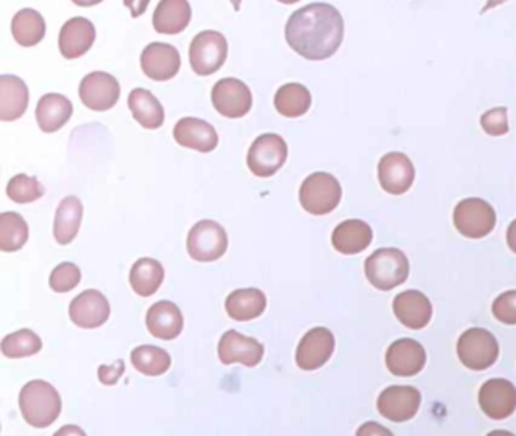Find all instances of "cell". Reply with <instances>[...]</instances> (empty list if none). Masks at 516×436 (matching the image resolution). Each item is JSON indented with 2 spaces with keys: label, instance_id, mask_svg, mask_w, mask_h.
Returning <instances> with one entry per match:
<instances>
[{
  "label": "cell",
  "instance_id": "cell-34",
  "mask_svg": "<svg viewBox=\"0 0 516 436\" xmlns=\"http://www.w3.org/2000/svg\"><path fill=\"white\" fill-rule=\"evenodd\" d=\"M29 238L28 223L17 212L0 214V250L17 252L25 246Z\"/></svg>",
  "mask_w": 516,
  "mask_h": 436
},
{
  "label": "cell",
  "instance_id": "cell-25",
  "mask_svg": "<svg viewBox=\"0 0 516 436\" xmlns=\"http://www.w3.org/2000/svg\"><path fill=\"white\" fill-rule=\"evenodd\" d=\"M73 116V105L63 94H44L37 103L35 117L38 126L46 134L60 131Z\"/></svg>",
  "mask_w": 516,
  "mask_h": 436
},
{
  "label": "cell",
  "instance_id": "cell-27",
  "mask_svg": "<svg viewBox=\"0 0 516 436\" xmlns=\"http://www.w3.org/2000/svg\"><path fill=\"white\" fill-rule=\"evenodd\" d=\"M373 241L370 225L362 220H346L336 226L332 234V244L342 255H358Z\"/></svg>",
  "mask_w": 516,
  "mask_h": 436
},
{
  "label": "cell",
  "instance_id": "cell-23",
  "mask_svg": "<svg viewBox=\"0 0 516 436\" xmlns=\"http://www.w3.org/2000/svg\"><path fill=\"white\" fill-rule=\"evenodd\" d=\"M173 135L182 147L197 150V152L209 153L218 146V134L214 126L194 117L179 120L173 129Z\"/></svg>",
  "mask_w": 516,
  "mask_h": 436
},
{
  "label": "cell",
  "instance_id": "cell-43",
  "mask_svg": "<svg viewBox=\"0 0 516 436\" xmlns=\"http://www.w3.org/2000/svg\"><path fill=\"white\" fill-rule=\"evenodd\" d=\"M359 435H362V433H370V435H373V433H391L388 429H383V427H380L377 423H367L365 424L362 429L358 430Z\"/></svg>",
  "mask_w": 516,
  "mask_h": 436
},
{
  "label": "cell",
  "instance_id": "cell-29",
  "mask_svg": "<svg viewBox=\"0 0 516 436\" xmlns=\"http://www.w3.org/2000/svg\"><path fill=\"white\" fill-rule=\"evenodd\" d=\"M132 116L143 128L155 131L164 125L165 113L161 102L144 88H135L128 97Z\"/></svg>",
  "mask_w": 516,
  "mask_h": 436
},
{
  "label": "cell",
  "instance_id": "cell-11",
  "mask_svg": "<svg viewBox=\"0 0 516 436\" xmlns=\"http://www.w3.org/2000/svg\"><path fill=\"white\" fill-rule=\"evenodd\" d=\"M79 97L88 109L103 113L114 108L119 102V81L109 73H88L79 85Z\"/></svg>",
  "mask_w": 516,
  "mask_h": 436
},
{
  "label": "cell",
  "instance_id": "cell-36",
  "mask_svg": "<svg viewBox=\"0 0 516 436\" xmlns=\"http://www.w3.org/2000/svg\"><path fill=\"white\" fill-rule=\"evenodd\" d=\"M2 353L7 358L20 359L37 355L43 349L41 338L29 329L14 332L2 340Z\"/></svg>",
  "mask_w": 516,
  "mask_h": 436
},
{
  "label": "cell",
  "instance_id": "cell-46",
  "mask_svg": "<svg viewBox=\"0 0 516 436\" xmlns=\"http://www.w3.org/2000/svg\"><path fill=\"white\" fill-rule=\"evenodd\" d=\"M507 0H488V4L485 5V8L482 10V14L488 13L492 8H497L498 5L504 4Z\"/></svg>",
  "mask_w": 516,
  "mask_h": 436
},
{
  "label": "cell",
  "instance_id": "cell-32",
  "mask_svg": "<svg viewBox=\"0 0 516 436\" xmlns=\"http://www.w3.org/2000/svg\"><path fill=\"white\" fill-rule=\"evenodd\" d=\"M14 40L23 47H34L46 35V22L38 11L25 8L13 17L11 22Z\"/></svg>",
  "mask_w": 516,
  "mask_h": 436
},
{
  "label": "cell",
  "instance_id": "cell-18",
  "mask_svg": "<svg viewBox=\"0 0 516 436\" xmlns=\"http://www.w3.org/2000/svg\"><path fill=\"white\" fill-rule=\"evenodd\" d=\"M427 355L418 341L403 338L389 346L386 352V367L394 376L412 377L426 365Z\"/></svg>",
  "mask_w": 516,
  "mask_h": 436
},
{
  "label": "cell",
  "instance_id": "cell-17",
  "mask_svg": "<svg viewBox=\"0 0 516 436\" xmlns=\"http://www.w3.org/2000/svg\"><path fill=\"white\" fill-rule=\"evenodd\" d=\"M479 405L492 420L510 417L516 409L515 385L506 379L488 380L480 388Z\"/></svg>",
  "mask_w": 516,
  "mask_h": 436
},
{
  "label": "cell",
  "instance_id": "cell-16",
  "mask_svg": "<svg viewBox=\"0 0 516 436\" xmlns=\"http://www.w3.org/2000/svg\"><path fill=\"white\" fill-rule=\"evenodd\" d=\"M264 352V346L258 340L246 337L234 329L227 331L218 344V358L224 365L238 362L246 367H256L264 358Z\"/></svg>",
  "mask_w": 516,
  "mask_h": 436
},
{
  "label": "cell",
  "instance_id": "cell-19",
  "mask_svg": "<svg viewBox=\"0 0 516 436\" xmlns=\"http://www.w3.org/2000/svg\"><path fill=\"white\" fill-rule=\"evenodd\" d=\"M70 318L82 329H97L108 321L111 306L100 291L87 290L70 303Z\"/></svg>",
  "mask_w": 516,
  "mask_h": 436
},
{
  "label": "cell",
  "instance_id": "cell-22",
  "mask_svg": "<svg viewBox=\"0 0 516 436\" xmlns=\"http://www.w3.org/2000/svg\"><path fill=\"white\" fill-rule=\"evenodd\" d=\"M147 329L158 340L171 341L184 329V315L176 303L161 300L150 306L146 317Z\"/></svg>",
  "mask_w": 516,
  "mask_h": 436
},
{
  "label": "cell",
  "instance_id": "cell-10",
  "mask_svg": "<svg viewBox=\"0 0 516 436\" xmlns=\"http://www.w3.org/2000/svg\"><path fill=\"white\" fill-rule=\"evenodd\" d=\"M212 103L227 119H241L250 113L253 96L250 88L237 78H224L212 88Z\"/></svg>",
  "mask_w": 516,
  "mask_h": 436
},
{
  "label": "cell",
  "instance_id": "cell-41",
  "mask_svg": "<svg viewBox=\"0 0 516 436\" xmlns=\"http://www.w3.org/2000/svg\"><path fill=\"white\" fill-rule=\"evenodd\" d=\"M125 373V362L117 361L114 365H102L99 368V379L103 385H116Z\"/></svg>",
  "mask_w": 516,
  "mask_h": 436
},
{
  "label": "cell",
  "instance_id": "cell-21",
  "mask_svg": "<svg viewBox=\"0 0 516 436\" xmlns=\"http://www.w3.org/2000/svg\"><path fill=\"white\" fill-rule=\"evenodd\" d=\"M395 317L403 326L420 331L430 323L432 318V303L427 299L426 294L417 290L405 291L398 294L392 303Z\"/></svg>",
  "mask_w": 516,
  "mask_h": 436
},
{
  "label": "cell",
  "instance_id": "cell-47",
  "mask_svg": "<svg viewBox=\"0 0 516 436\" xmlns=\"http://www.w3.org/2000/svg\"><path fill=\"white\" fill-rule=\"evenodd\" d=\"M231 2H232V5H234V10L240 11L241 2H243V0H231Z\"/></svg>",
  "mask_w": 516,
  "mask_h": 436
},
{
  "label": "cell",
  "instance_id": "cell-30",
  "mask_svg": "<svg viewBox=\"0 0 516 436\" xmlns=\"http://www.w3.org/2000/svg\"><path fill=\"white\" fill-rule=\"evenodd\" d=\"M82 215H84V206L78 197L69 196L60 203L56 209L55 226H53V234L58 243L66 246L75 240L81 228Z\"/></svg>",
  "mask_w": 516,
  "mask_h": 436
},
{
  "label": "cell",
  "instance_id": "cell-3",
  "mask_svg": "<svg viewBox=\"0 0 516 436\" xmlns=\"http://www.w3.org/2000/svg\"><path fill=\"white\" fill-rule=\"evenodd\" d=\"M365 275L377 290L389 291L405 284L409 276V261L398 249H379L365 261Z\"/></svg>",
  "mask_w": 516,
  "mask_h": 436
},
{
  "label": "cell",
  "instance_id": "cell-40",
  "mask_svg": "<svg viewBox=\"0 0 516 436\" xmlns=\"http://www.w3.org/2000/svg\"><path fill=\"white\" fill-rule=\"evenodd\" d=\"M492 314L501 323L515 326L516 324V291H506L495 299Z\"/></svg>",
  "mask_w": 516,
  "mask_h": 436
},
{
  "label": "cell",
  "instance_id": "cell-13",
  "mask_svg": "<svg viewBox=\"0 0 516 436\" xmlns=\"http://www.w3.org/2000/svg\"><path fill=\"white\" fill-rule=\"evenodd\" d=\"M181 55L175 46L150 43L141 53V69L147 78L165 82L175 78L181 70Z\"/></svg>",
  "mask_w": 516,
  "mask_h": 436
},
{
  "label": "cell",
  "instance_id": "cell-1",
  "mask_svg": "<svg viewBox=\"0 0 516 436\" xmlns=\"http://www.w3.org/2000/svg\"><path fill=\"white\" fill-rule=\"evenodd\" d=\"M286 43L309 61H323L338 52L344 40V19L333 5L309 4L291 14Z\"/></svg>",
  "mask_w": 516,
  "mask_h": 436
},
{
  "label": "cell",
  "instance_id": "cell-12",
  "mask_svg": "<svg viewBox=\"0 0 516 436\" xmlns=\"http://www.w3.org/2000/svg\"><path fill=\"white\" fill-rule=\"evenodd\" d=\"M421 405V394L417 388L395 387L386 388L377 400V409L383 417L394 423H405L417 415Z\"/></svg>",
  "mask_w": 516,
  "mask_h": 436
},
{
  "label": "cell",
  "instance_id": "cell-7",
  "mask_svg": "<svg viewBox=\"0 0 516 436\" xmlns=\"http://www.w3.org/2000/svg\"><path fill=\"white\" fill-rule=\"evenodd\" d=\"M500 347L491 332L473 327L464 332L457 343V355L470 370L482 371L497 362Z\"/></svg>",
  "mask_w": 516,
  "mask_h": 436
},
{
  "label": "cell",
  "instance_id": "cell-44",
  "mask_svg": "<svg viewBox=\"0 0 516 436\" xmlns=\"http://www.w3.org/2000/svg\"><path fill=\"white\" fill-rule=\"evenodd\" d=\"M507 244L516 255V220L510 223L509 229H507Z\"/></svg>",
  "mask_w": 516,
  "mask_h": 436
},
{
  "label": "cell",
  "instance_id": "cell-24",
  "mask_svg": "<svg viewBox=\"0 0 516 436\" xmlns=\"http://www.w3.org/2000/svg\"><path fill=\"white\" fill-rule=\"evenodd\" d=\"M29 90L22 78L14 75L0 76V120L14 122L26 113Z\"/></svg>",
  "mask_w": 516,
  "mask_h": 436
},
{
  "label": "cell",
  "instance_id": "cell-4",
  "mask_svg": "<svg viewBox=\"0 0 516 436\" xmlns=\"http://www.w3.org/2000/svg\"><path fill=\"white\" fill-rule=\"evenodd\" d=\"M341 197V184L329 173H312L300 187V203L312 215H326L335 211Z\"/></svg>",
  "mask_w": 516,
  "mask_h": 436
},
{
  "label": "cell",
  "instance_id": "cell-33",
  "mask_svg": "<svg viewBox=\"0 0 516 436\" xmlns=\"http://www.w3.org/2000/svg\"><path fill=\"white\" fill-rule=\"evenodd\" d=\"M164 267L153 258H141L131 270V287L138 296L150 297L164 282Z\"/></svg>",
  "mask_w": 516,
  "mask_h": 436
},
{
  "label": "cell",
  "instance_id": "cell-6",
  "mask_svg": "<svg viewBox=\"0 0 516 436\" xmlns=\"http://www.w3.org/2000/svg\"><path fill=\"white\" fill-rule=\"evenodd\" d=\"M229 44L217 31H203L194 37L190 46V64L199 76H211L223 67L227 60Z\"/></svg>",
  "mask_w": 516,
  "mask_h": 436
},
{
  "label": "cell",
  "instance_id": "cell-26",
  "mask_svg": "<svg viewBox=\"0 0 516 436\" xmlns=\"http://www.w3.org/2000/svg\"><path fill=\"white\" fill-rule=\"evenodd\" d=\"M191 16L188 0H161L153 13V28L158 34L178 35L188 28Z\"/></svg>",
  "mask_w": 516,
  "mask_h": 436
},
{
  "label": "cell",
  "instance_id": "cell-5",
  "mask_svg": "<svg viewBox=\"0 0 516 436\" xmlns=\"http://www.w3.org/2000/svg\"><path fill=\"white\" fill-rule=\"evenodd\" d=\"M454 226L471 240L488 237L497 225V214L486 200L471 199L457 203L453 214Z\"/></svg>",
  "mask_w": 516,
  "mask_h": 436
},
{
  "label": "cell",
  "instance_id": "cell-42",
  "mask_svg": "<svg viewBox=\"0 0 516 436\" xmlns=\"http://www.w3.org/2000/svg\"><path fill=\"white\" fill-rule=\"evenodd\" d=\"M123 4L131 10V16L137 19L146 13L150 0H123Z\"/></svg>",
  "mask_w": 516,
  "mask_h": 436
},
{
  "label": "cell",
  "instance_id": "cell-38",
  "mask_svg": "<svg viewBox=\"0 0 516 436\" xmlns=\"http://www.w3.org/2000/svg\"><path fill=\"white\" fill-rule=\"evenodd\" d=\"M81 279L82 273L78 265L73 264V262H63V264L53 268L49 284L55 293H69V291L78 287Z\"/></svg>",
  "mask_w": 516,
  "mask_h": 436
},
{
  "label": "cell",
  "instance_id": "cell-28",
  "mask_svg": "<svg viewBox=\"0 0 516 436\" xmlns=\"http://www.w3.org/2000/svg\"><path fill=\"white\" fill-rule=\"evenodd\" d=\"M267 308V297L258 288L235 290L226 299L229 317L237 321H250L261 317Z\"/></svg>",
  "mask_w": 516,
  "mask_h": 436
},
{
  "label": "cell",
  "instance_id": "cell-37",
  "mask_svg": "<svg viewBox=\"0 0 516 436\" xmlns=\"http://www.w3.org/2000/svg\"><path fill=\"white\" fill-rule=\"evenodd\" d=\"M7 194L13 202L25 205L41 199L44 194V187L31 176L17 175L8 182Z\"/></svg>",
  "mask_w": 516,
  "mask_h": 436
},
{
  "label": "cell",
  "instance_id": "cell-35",
  "mask_svg": "<svg viewBox=\"0 0 516 436\" xmlns=\"http://www.w3.org/2000/svg\"><path fill=\"white\" fill-rule=\"evenodd\" d=\"M135 370L146 376H162L171 367V358L164 349L156 346H140L131 353Z\"/></svg>",
  "mask_w": 516,
  "mask_h": 436
},
{
  "label": "cell",
  "instance_id": "cell-2",
  "mask_svg": "<svg viewBox=\"0 0 516 436\" xmlns=\"http://www.w3.org/2000/svg\"><path fill=\"white\" fill-rule=\"evenodd\" d=\"M20 411L26 423L44 429L60 417L63 402L53 385L46 380H31L20 391Z\"/></svg>",
  "mask_w": 516,
  "mask_h": 436
},
{
  "label": "cell",
  "instance_id": "cell-31",
  "mask_svg": "<svg viewBox=\"0 0 516 436\" xmlns=\"http://www.w3.org/2000/svg\"><path fill=\"white\" fill-rule=\"evenodd\" d=\"M311 103L312 96L308 88L297 82L282 85L274 97L277 113L288 119L305 116L311 108Z\"/></svg>",
  "mask_w": 516,
  "mask_h": 436
},
{
  "label": "cell",
  "instance_id": "cell-9",
  "mask_svg": "<svg viewBox=\"0 0 516 436\" xmlns=\"http://www.w3.org/2000/svg\"><path fill=\"white\" fill-rule=\"evenodd\" d=\"M227 244L229 240L223 226L212 220H202L188 234L187 249L196 261L212 262L226 253Z\"/></svg>",
  "mask_w": 516,
  "mask_h": 436
},
{
  "label": "cell",
  "instance_id": "cell-45",
  "mask_svg": "<svg viewBox=\"0 0 516 436\" xmlns=\"http://www.w3.org/2000/svg\"><path fill=\"white\" fill-rule=\"evenodd\" d=\"M103 0H73V4L78 5V7H94V5H99Z\"/></svg>",
  "mask_w": 516,
  "mask_h": 436
},
{
  "label": "cell",
  "instance_id": "cell-14",
  "mask_svg": "<svg viewBox=\"0 0 516 436\" xmlns=\"http://www.w3.org/2000/svg\"><path fill=\"white\" fill-rule=\"evenodd\" d=\"M415 167L408 155L389 152L379 162V182L386 193L400 196L412 187Z\"/></svg>",
  "mask_w": 516,
  "mask_h": 436
},
{
  "label": "cell",
  "instance_id": "cell-48",
  "mask_svg": "<svg viewBox=\"0 0 516 436\" xmlns=\"http://www.w3.org/2000/svg\"><path fill=\"white\" fill-rule=\"evenodd\" d=\"M277 2H280V4H285V5H293V4H297V2H300V0H277Z\"/></svg>",
  "mask_w": 516,
  "mask_h": 436
},
{
  "label": "cell",
  "instance_id": "cell-15",
  "mask_svg": "<svg viewBox=\"0 0 516 436\" xmlns=\"http://www.w3.org/2000/svg\"><path fill=\"white\" fill-rule=\"evenodd\" d=\"M335 350V337L327 327H315L300 341L296 362L302 370L314 371L327 364Z\"/></svg>",
  "mask_w": 516,
  "mask_h": 436
},
{
  "label": "cell",
  "instance_id": "cell-20",
  "mask_svg": "<svg viewBox=\"0 0 516 436\" xmlns=\"http://www.w3.org/2000/svg\"><path fill=\"white\" fill-rule=\"evenodd\" d=\"M96 40V28L85 17H73L61 28L58 46L66 60L84 57Z\"/></svg>",
  "mask_w": 516,
  "mask_h": 436
},
{
  "label": "cell",
  "instance_id": "cell-8",
  "mask_svg": "<svg viewBox=\"0 0 516 436\" xmlns=\"http://www.w3.org/2000/svg\"><path fill=\"white\" fill-rule=\"evenodd\" d=\"M288 158V146L277 134H264L256 138L247 155V166L258 178L276 175Z\"/></svg>",
  "mask_w": 516,
  "mask_h": 436
},
{
  "label": "cell",
  "instance_id": "cell-39",
  "mask_svg": "<svg viewBox=\"0 0 516 436\" xmlns=\"http://www.w3.org/2000/svg\"><path fill=\"white\" fill-rule=\"evenodd\" d=\"M483 131L492 137H501L509 132V119H507V108L489 109L480 119Z\"/></svg>",
  "mask_w": 516,
  "mask_h": 436
}]
</instances>
